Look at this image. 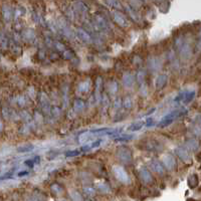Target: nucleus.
I'll return each mask as SVG.
<instances>
[{
	"label": "nucleus",
	"instance_id": "nucleus-8",
	"mask_svg": "<svg viewBox=\"0 0 201 201\" xmlns=\"http://www.w3.org/2000/svg\"><path fill=\"white\" fill-rule=\"evenodd\" d=\"M176 154H177V156L179 157V159L182 160L183 162H191V156L186 148H183V147L177 148Z\"/></svg>",
	"mask_w": 201,
	"mask_h": 201
},
{
	"label": "nucleus",
	"instance_id": "nucleus-20",
	"mask_svg": "<svg viewBox=\"0 0 201 201\" xmlns=\"http://www.w3.org/2000/svg\"><path fill=\"white\" fill-rule=\"evenodd\" d=\"M2 13H3V16L4 18L6 20H9L11 19V17H12V11L8 6H4L3 9H2Z\"/></svg>",
	"mask_w": 201,
	"mask_h": 201
},
{
	"label": "nucleus",
	"instance_id": "nucleus-14",
	"mask_svg": "<svg viewBox=\"0 0 201 201\" xmlns=\"http://www.w3.org/2000/svg\"><path fill=\"white\" fill-rule=\"evenodd\" d=\"M188 186L190 188H196L198 183H199V179H198V176L196 174H192L188 177Z\"/></svg>",
	"mask_w": 201,
	"mask_h": 201
},
{
	"label": "nucleus",
	"instance_id": "nucleus-33",
	"mask_svg": "<svg viewBox=\"0 0 201 201\" xmlns=\"http://www.w3.org/2000/svg\"><path fill=\"white\" fill-rule=\"evenodd\" d=\"M26 175H28V171H21V172H19V173L17 174V176H18V177H23V176H26Z\"/></svg>",
	"mask_w": 201,
	"mask_h": 201
},
{
	"label": "nucleus",
	"instance_id": "nucleus-17",
	"mask_svg": "<svg viewBox=\"0 0 201 201\" xmlns=\"http://www.w3.org/2000/svg\"><path fill=\"white\" fill-rule=\"evenodd\" d=\"M185 144H186V147H187V149H188V150H190V151L196 150V149L198 148V142L196 140H194V139L187 140Z\"/></svg>",
	"mask_w": 201,
	"mask_h": 201
},
{
	"label": "nucleus",
	"instance_id": "nucleus-18",
	"mask_svg": "<svg viewBox=\"0 0 201 201\" xmlns=\"http://www.w3.org/2000/svg\"><path fill=\"white\" fill-rule=\"evenodd\" d=\"M103 91V80L100 77H99V79L97 80V92H96V94H97V100H100V93H102Z\"/></svg>",
	"mask_w": 201,
	"mask_h": 201
},
{
	"label": "nucleus",
	"instance_id": "nucleus-35",
	"mask_svg": "<svg viewBox=\"0 0 201 201\" xmlns=\"http://www.w3.org/2000/svg\"><path fill=\"white\" fill-rule=\"evenodd\" d=\"M57 46H58V50H64V45L60 44L59 42H58V44H56V47H57Z\"/></svg>",
	"mask_w": 201,
	"mask_h": 201
},
{
	"label": "nucleus",
	"instance_id": "nucleus-31",
	"mask_svg": "<svg viewBox=\"0 0 201 201\" xmlns=\"http://www.w3.org/2000/svg\"><path fill=\"white\" fill-rule=\"evenodd\" d=\"M7 39L5 38L3 35H0V46H1L3 50L7 47Z\"/></svg>",
	"mask_w": 201,
	"mask_h": 201
},
{
	"label": "nucleus",
	"instance_id": "nucleus-28",
	"mask_svg": "<svg viewBox=\"0 0 201 201\" xmlns=\"http://www.w3.org/2000/svg\"><path fill=\"white\" fill-rule=\"evenodd\" d=\"M70 196L74 199V201H82V196H80L79 192H76V191H71L70 192Z\"/></svg>",
	"mask_w": 201,
	"mask_h": 201
},
{
	"label": "nucleus",
	"instance_id": "nucleus-2",
	"mask_svg": "<svg viewBox=\"0 0 201 201\" xmlns=\"http://www.w3.org/2000/svg\"><path fill=\"white\" fill-rule=\"evenodd\" d=\"M113 173L115 175V177H116L120 182H122L123 184H129V183L131 182L130 176L128 175L127 171L123 167H121V166H114Z\"/></svg>",
	"mask_w": 201,
	"mask_h": 201
},
{
	"label": "nucleus",
	"instance_id": "nucleus-7",
	"mask_svg": "<svg viewBox=\"0 0 201 201\" xmlns=\"http://www.w3.org/2000/svg\"><path fill=\"white\" fill-rule=\"evenodd\" d=\"M167 82H168V76L167 74H160V76H158L157 79H156V82H155V87H156V90L157 91L163 90V88L166 87Z\"/></svg>",
	"mask_w": 201,
	"mask_h": 201
},
{
	"label": "nucleus",
	"instance_id": "nucleus-1",
	"mask_svg": "<svg viewBox=\"0 0 201 201\" xmlns=\"http://www.w3.org/2000/svg\"><path fill=\"white\" fill-rule=\"evenodd\" d=\"M186 113H187V111H186L185 109H180V110H175L173 112H171V113H169L168 115H166L165 117H163L162 119H161L160 122L157 124V127L160 129L168 127V126L171 125L175 120L180 117H182V116H184Z\"/></svg>",
	"mask_w": 201,
	"mask_h": 201
},
{
	"label": "nucleus",
	"instance_id": "nucleus-30",
	"mask_svg": "<svg viewBox=\"0 0 201 201\" xmlns=\"http://www.w3.org/2000/svg\"><path fill=\"white\" fill-rule=\"evenodd\" d=\"M74 53L71 50H65L64 51V59H71L74 57Z\"/></svg>",
	"mask_w": 201,
	"mask_h": 201
},
{
	"label": "nucleus",
	"instance_id": "nucleus-16",
	"mask_svg": "<svg viewBox=\"0 0 201 201\" xmlns=\"http://www.w3.org/2000/svg\"><path fill=\"white\" fill-rule=\"evenodd\" d=\"M143 126H144V122H143V121H139V122H134V123H132L130 126H129L128 130L131 131V132H136V131L141 130V129L143 128Z\"/></svg>",
	"mask_w": 201,
	"mask_h": 201
},
{
	"label": "nucleus",
	"instance_id": "nucleus-9",
	"mask_svg": "<svg viewBox=\"0 0 201 201\" xmlns=\"http://www.w3.org/2000/svg\"><path fill=\"white\" fill-rule=\"evenodd\" d=\"M139 177L141 178V180L143 182H145L146 184H149V183L153 182V177H152V174L150 173V171L146 168H141L139 170Z\"/></svg>",
	"mask_w": 201,
	"mask_h": 201
},
{
	"label": "nucleus",
	"instance_id": "nucleus-15",
	"mask_svg": "<svg viewBox=\"0 0 201 201\" xmlns=\"http://www.w3.org/2000/svg\"><path fill=\"white\" fill-rule=\"evenodd\" d=\"M34 149V146L32 144H25L22 146H19L17 147L16 151L18 153H28V152H31Z\"/></svg>",
	"mask_w": 201,
	"mask_h": 201
},
{
	"label": "nucleus",
	"instance_id": "nucleus-25",
	"mask_svg": "<svg viewBox=\"0 0 201 201\" xmlns=\"http://www.w3.org/2000/svg\"><path fill=\"white\" fill-rule=\"evenodd\" d=\"M123 106L126 109H130L132 107V100L130 97H126L124 100H123Z\"/></svg>",
	"mask_w": 201,
	"mask_h": 201
},
{
	"label": "nucleus",
	"instance_id": "nucleus-34",
	"mask_svg": "<svg viewBox=\"0 0 201 201\" xmlns=\"http://www.w3.org/2000/svg\"><path fill=\"white\" fill-rule=\"evenodd\" d=\"M25 165L29 166V167H32V166L34 165L33 160H28V161H26V162H25Z\"/></svg>",
	"mask_w": 201,
	"mask_h": 201
},
{
	"label": "nucleus",
	"instance_id": "nucleus-11",
	"mask_svg": "<svg viewBox=\"0 0 201 201\" xmlns=\"http://www.w3.org/2000/svg\"><path fill=\"white\" fill-rule=\"evenodd\" d=\"M195 97V92L191 91V92H186L184 94H180V100L183 103V104H189L193 100Z\"/></svg>",
	"mask_w": 201,
	"mask_h": 201
},
{
	"label": "nucleus",
	"instance_id": "nucleus-37",
	"mask_svg": "<svg viewBox=\"0 0 201 201\" xmlns=\"http://www.w3.org/2000/svg\"><path fill=\"white\" fill-rule=\"evenodd\" d=\"M0 59H1V56H0Z\"/></svg>",
	"mask_w": 201,
	"mask_h": 201
},
{
	"label": "nucleus",
	"instance_id": "nucleus-24",
	"mask_svg": "<svg viewBox=\"0 0 201 201\" xmlns=\"http://www.w3.org/2000/svg\"><path fill=\"white\" fill-rule=\"evenodd\" d=\"M108 90L111 94H115L118 91V84L116 82H111L110 84L108 85Z\"/></svg>",
	"mask_w": 201,
	"mask_h": 201
},
{
	"label": "nucleus",
	"instance_id": "nucleus-6",
	"mask_svg": "<svg viewBox=\"0 0 201 201\" xmlns=\"http://www.w3.org/2000/svg\"><path fill=\"white\" fill-rule=\"evenodd\" d=\"M150 168L152 169V171L154 172V173H156L158 175H160V176H162V175H164L165 173V168L164 166L162 165V163L160 162V161L158 160H152L151 163H150Z\"/></svg>",
	"mask_w": 201,
	"mask_h": 201
},
{
	"label": "nucleus",
	"instance_id": "nucleus-19",
	"mask_svg": "<svg viewBox=\"0 0 201 201\" xmlns=\"http://www.w3.org/2000/svg\"><path fill=\"white\" fill-rule=\"evenodd\" d=\"M90 88H91V82H88V80H85V82H80L79 90L82 92V93H87V92L90 90Z\"/></svg>",
	"mask_w": 201,
	"mask_h": 201
},
{
	"label": "nucleus",
	"instance_id": "nucleus-27",
	"mask_svg": "<svg viewBox=\"0 0 201 201\" xmlns=\"http://www.w3.org/2000/svg\"><path fill=\"white\" fill-rule=\"evenodd\" d=\"M80 149H76V150H71V151H68L65 153V157H76L77 155H80Z\"/></svg>",
	"mask_w": 201,
	"mask_h": 201
},
{
	"label": "nucleus",
	"instance_id": "nucleus-10",
	"mask_svg": "<svg viewBox=\"0 0 201 201\" xmlns=\"http://www.w3.org/2000/svg\"><path fill=\"white\" fill-rule=\"evenodd\" d=\"M113 17H114L115 22L119 24L120 26H122V27H127L128 26L127 19H126L125 17L123 16L122 13L118 12V11H114V12H113Z\"/></svg>",
	"mask_w": 201,
	"mask_h": 201
},
{
	"label": "nucleus",
	"instance_id": "nucleus-5",
	"mask_svg": "<svg viewBox=\"0 0 201 201\" xmlns=\"http://www.w3.org/2000/svg\"><path fill=\"white\" fill-rule=\"evenodd\" d=\"M162 163L164 168L168 169V170H173L176 167V160L170 154H166L162 157Z\"/></svg>",
	"mask_w": 201,
	"mask_h": 201
},
{
	"label": "nucleus",
	"instance_id": "nucleus-13",
	"mask_svg": "<svg viewBox=\"0 0 201 201\" xmlns=\"http://www.w3.org/2000/svg\"><path fill=\"white\" fill-rule=\"evenodd\" d=\"M134 82H135V79H134V76L132 74L127 73L123 76V84H124L125 87L130 88L134 85Z\"/></svg>",
	"mask_w": 201,
	"mask_h": 201
},
{
	"label": "nucleus",
	"instance_id": "nucleus-36",
	"mask_svg": "<svg viewBox=\"0 0 201 201\" xmlns=\"http://www.w3.org/2000/svg\"><path fill=\"white\" fill-rule=\"evenodd\" d=\"M154 111H155V109H151V110H150V111H149V112H148V113H147V114H146V116H148V115H150V114H152V113H153V112H154Z\"/></svg>",
	"mask_w": 201,
	"mask_h": 201
},
{
	"label": "nucleus",
	"instance_id": "nucleus-22",
	"mask_svg": "<svg viewBox=\"0 0 201 201\" xmlns=\"http://www.w3.org/2000/svg\"><path fill=\"white\" fill-rule=\"evenodd\" d=\"M92 137H93V136H92L90 133H85V134H82V136H80L79 141H80V144H84V143L88 142V141L92 139Z\"/></svg>",
	"mask_w": 201,
	"mask_h": 201
},
{
	"label": "nucleus",
	"instance_id": "nucleus-21",
	"mask_svg": "<svg viewBox=\"0 0 201 201\" xmlns=\"http://www.w3.org/2000/svg\"><path fill=\"white\" fill-rule=\"evenodd\" d=\"M132 139H133V136H132V135H130V136H129V135H123V136H120V137L116 138L115 141H116V142L125 143V142H128V141H130Z\"/></svg>",
	"mask_w": 201,
	"mask_h": 201
},
{
	"label": "nucleus",
	"instance_id": "nucleus-12",
	"mask_svg": "<svg viewBox=\"0 0 201 201\" xmlns=\"http://www.w3.org/2000/svg\"><path fill=\"white\" fill-rule=\"evenodd\" d=\"M76 35L79 36V38L80 40H82L84 42H88L92 41V37L90 36V34H88L87 31H85L84 29H82V28H79V29L76 30Z\"/></svg>",
	"mask_w": 201,
	"mask_h": 201
},
{
	"label": "nucleus",
	"instance_id": "nucleus-4",
	"mask_svg": "<svg viewBox=\"0 0 201 201\" xmlns=\"http://www.w3.org/2000/svg\"><path fill=\"white\" fill-rule=\"evenodd\" d=\"M144 149L150 152H160L163 149V147L158 141L153 140V139H148V140H145Z\"/></svg>",
	"mask_w": 201,
	"mask_h": 201
},
{
	"label": "nucleus",
	"instance_id": "nucleus-3",
	"mask_svg": "<svg viewBox=\"0 0 201 201\" xmlns=\"http://www.w3.org/2000/svg\"><path fill=\"white\" fill-rule=\"evenodd\" d=\"M117 158L122 163L128 164V163H130L132 161V152L128 147L122 146V147L118 148L117 150Z\"/></svg>",
	"mask_w": 201,
	"mask_h": 201
},
{
	"label": "nucleus",
	"instance_id": "nucleus-32",
	"mask_svg": "<svg viewBox=\"0 0 201 201\" xmlns=\"http://www.w3.org/2000/svg\"><path fill=\"white\" fill-rule=\"evenodd\" d=\"M144 125H146V127H151V126H154V119H152V118H149V119L146 120V122L144 123Z\"/></svg>",
	"mask_w": 201,
	"mask_h": 201
},
{
	"label": "nucleus",
	"instance_id": "nucleus-26",
	"mask_svg": "<svg viewBox=\"0 0 201 201\" xmlns=\"http://www.w3.org/2000/svg\"><path fill=\"white\" fill-rule=\"evenodd\" d=\"M97 24L99 25V27L100 28H106V26H107V23H106L105 19L102 18L100 16L97 17Z\"/></svg>",
	"mask_w": 201,
	"mask_h": 201
},
{
	"label": "nucleus",
	"instance_id": "nucleus-23",
	"mask_svg": "<svg viewBox=\"0 0 201 201\" xmlns=\"http://www.w3.org/2000/svg\"><path fill=\"white\" fill-rule=\"evenodd\" d=\"M84 102H82V100H74V110L76 112H80L84 109Z\"/></svg>",
	"mask_w": 201,
	"mask_h": 201
},
{
	"label": "nucleus",
	"instance_id": "nucleus-29",
	"mask_svg": "<svg viewBox=\"0 0 201 201\" xmlns=\"http://www.w3.org/2000/svg\"><path fill=\"white\" fill-rule=\"evenodd\" d=\"M145 77H146V74H145V71L140 70L139 73H138V74H137V80H138V82H141V84H142V82H144Z\"/></svg>",
	"mask_w": 201,
	"mask_h": 201
}]
</instances>
